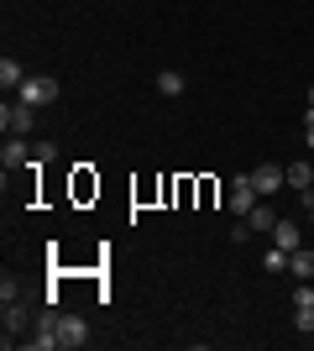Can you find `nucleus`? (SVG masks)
<instances>
[{
  "mask_svg": "<svg viewBox=\"0 0 314 351\" xmlns=\"http://www.w3.org/2000/svg\"><path fill=\"white\" fill-rule=\"evenodd\" d=\"M0 299H21V283H16L11 273H5V278H0Z\"/></svg>",
  "mask_w": 314,
  "mask_h": 351,
  "instance_id": "nucleus-17",
  "label": "nucleus"
},
{
  "mask_svg": "<svg viewBox=\"0 0 314 351\" xmlns=\"http://www.w3.org/2000/svg\"><path fill=\"white\" fill-rule=\"evenodd\" d=\"M31 121H37V105L11 100V95H5V105H0V126H5V136H27Z\"/></svg>",
  "mask_w": 314,
  "mask_h": 351,
  "instance_id": "nucleus-2",
  "label": "nucleus"
},
{
  "mask_svg": "<svg viewBox=\"0 0 314 351\" xmlns=\"http://www.w3.org/2000/svg\"><path fill=\"white\" fill-rule=\"evenodd\" d=\"M21 84H27V69H21L16 58H0V89H5V95H16Z\"/></svg>",
  "mask_w": 314,
  "mask_h": 351,
  "instance_id": "nucleus-10",
  "label": "nucleus"
},
{
  "mask_svg": "<svg viewBox=\"0 0 314 351\" xmlns=\"http://www.w3.org/2000/svg\"><path fill=\"white\" fill-rule=\"evenodd\" d=\"M252 189L262 194V199H272L278 189H288V168H278V162H262V168H252Z\"/></svg>",
  "mask_w": 314,
  "mask_h": 351,
  "instance_id": "nucleus-4",
  "label": "nucleus"
},
{
  "mask_svg": "<svg viewBox=\"0 0 314 351\" xmlns=\"http://www.w3.org/2000/svg\"><path fill=\"white\" fill-rule=\"evenodd\" d=\"M288 273H293V278H314V252H288Z\"/></svg>",
  "mask_w": 314,
  "mask_h": 351,
  "instance_id": "nucleus-13",
  "label": "nucleus"
},
{
  "mask_svg": "<svg viewBox=\"0 0 314 351\" xmlns=\"http://www.w3.org/2000/svg\"><path fill=\"white\" fill-rule=\"evenodd\" d=\"M262 267H267V273H283V267H288V252H283V247L262 252Z\"/></svg>",
  "mask_w": 314,
  "mask_h": 351,
  "instance_id": "nucleus-15",
  "label": "nucleus"
},
{
  "mask_svg": "<svg viewBox=\"0 0 314 351\" xmlns=\"http://www.w3.org/2000/svg\"><path fill=\"white\" fill-rule=\"evenodd\" d=\"M309 189H314V184H309Z\"/></svg>",
  "mask_w": 314,
  "mask_h": 351,
  "instance_id": "nucleus-20",
  "label": "nucleus"
},
{
  "mask_svg": "<svg viewBox=\"0 0 314 351\" xmlns=\"http://www.w3.org/2000/svg\"><path fill=\"white\" fill-rule=\"evenodd\" d=\"M27 346H37V351H58V315L47 309L42 320L31 325V336H27Z\"/></svg>",
  "mask_w": 314,
  "mask_h": 351,
  "instance_id": "nucleus-6",
  "label": "nucleus"
},
{
  "mask_svg": "<svg viewBox=\"0 0 314 351\" xmlns=\"http://www.w3.org/2000/svg\"><path fill=\"white\" fill-rule=\"evenodd\" d=\"M90 346V320L84 315H58V351Z\"/></svg>",
  "mask_w": 314,
  "mask_h": 351,
  "instance_id": "nucleus-3",
  "label": "nucleus"
},
{
  "mask_svg": "<svg viewBox=\"0 0 314 351\" xmlns=\"http://www.w3.org/2000/svg\"><path fill=\"white\" fill-rule=\"evenodd\" d=\"M0 325H5V341H16V336H21V330L31 325L27 304H21V299H5V315H0Z\"/></svg>",
  "mask_w": 314,
  "mask_h": 351,
  "instance_id": "nucleus-8",
  "label": "nucleus"
},
{
  "mask_svg": "<svg viewBox=\"0 0 314 351\" xmlns=\"http://www.w3.org/2000/svg\"><path fill=\"white\" fill-rule=\"evenodd\" d=\"M309 110H314V84H309Z\"/></svg>",
  "mask_w": 314,
  "mask_h": 351,
  "instance_id": "nucleus-19",
  "label": "nucleus"
},
{
  "mask_svg": "<svg viewBox=\"0 0 314 351\" xmlns=\"http://www.w3.org/2000/svg\"><path fill=\"white\" fill-rule=\"evenodd\" d=\"M183 89H189V84H183V73H179V69H163V73H157V95H168V100H179Z\"/></svg>",
  "mask_w": 314,
  "mask_h": 351,
  "instance_id": "nucleus-12",
  "label": "nucleus"
},
{
  "mask_svg": "<svg viewBox=\"0 0 314 351\" xmlns=\"http://www.w3.org/2000/svg\"><path fill=\"white\" fill-rule=\"evenodd\" d=\"M257 199H262V194L252 189V173H236V178H231V210H236L241 220L257 210Z\"/></svg>",
  "mask_w": 314,
  "mask_h": 351,
  "instance_id": "nucleus-5",
  "label": "nucleus"
},
{
  "mask_svg": "<svg viewBox=\"0 0 314 351\" xmlns=\"http://www.w3.org/2000/svg\"><path fill=\"white\" fill-rule=\"evenodd\" d=\"M58 95H63V84H58V79H47V73H27V84L16 89V100L37 105V110H42V105H53Z\"/></svg>",
  "mask_w": 314,
  "mask_h": 351,
  "instance_id": "nucleus-1",
  "label": "nucleus"
},
{
  "mask_svg": "<svg viewBox=\"0 0 314 351\" xmlns=\"http://www.w3.org/2000/svg\"><path fill=\"white\" fill-rule=\"evenodd\" d=\"M304 142L314 147V110H309V116H304Z\"/></svg>",
  "mask_w": 314,
  "mask_h": 351,
  "instance_id": "nucleus-18",
  "label": "nucleus"
},
{
  "mask_svg": "<svg viewBox=\"0 0 314 351\" xmlns=\"http://www.w3.org/2000/svg\"><path fill=\"white\" fill-rule=\"evenodd\" d=\"M309 184H314V168H309V162H293V168H288V189H309Z\"/></svg>",
  "mask_w": 314,
  "mask_h": 351,
  "instance_id": "nucleus-14",
  "label": "nucleus"
},
{
  "mask_svg": "<svg viewBox=\"0 0 314 351\" xmlns=\"http://www.w3.org/2000/svg\"><path fill=\"white\" fill-rule=\"evenodd\" d=\"M272 247H283V252H299V247H304V231H299V220L278 215V226H272Z\"/></svg>",
  "mask_w": 314,
  "mask_h": 351,
  "instance_id": "nucleus-7",
  "label": "nucleus"
},
{
  "mask_svg": "<svg viewBox=\"0 0 314 351\" xmlns=\"http://www.w3.org/2000/svg\"><path fill=\"white\" fill-rule=\"evenodd\" d=\"M0 168H31V147L21 136H5V152H0Z\"/></svg>",
  "mask_w": 314,
  "mask_h": 351,
  "instance_id": "nucleus-9",
  "label": "nucleus"
},
{
  "mask_svg": "<svg viewBox=\"0 0 314 351\" xmlns=\"http://www.w3.org/2000/svg\"><path fill=\"white\" fill-rule=\"evenodd\" d=\"M53 158H58V147H53V142H37V147H31V168H42V162H53Z\"/></svg>",
  "mask_w": 314,
  "mask_h": 351,
  "instance_id": "nucleus-16",
  "label": "nucleus"
},
{
  "mask_svg": "<svg viewBox=\"0 0 314 351\" xmlns=\"http://www.w3.org/2000/svg\"><path fill=\"white\" fill-rule=\"evenodd\" d=\"M246 226H252V231H267V236H272V226H278V210H272L267 199H257V210L246 215Z\"/></svg>",
  "mask_w": 314,
  "mask_h": 351,
  "instance_id": "nucleus-11",
  "label": "nucleus"
}]
</instances>
